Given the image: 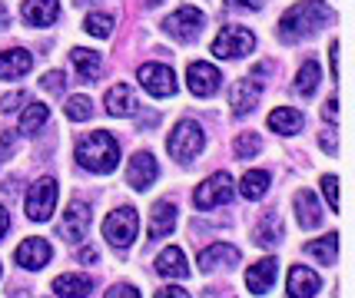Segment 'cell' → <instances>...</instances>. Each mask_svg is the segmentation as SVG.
I'll list each match as a JSON object with an SVG mask.
<instances>
[{
  "label": "cell",
  "instance_id": "2e32d148",
  "mask_svg": "<svg viewBox=\"0 0 355 298\" xmlns=\"http://www.w3.org/2000/svg\"><path fill=\"white\" fill-rule=\"evenodd\" d=\"M276 275H279V262L272 259V255H266V259H259L256 265L246 268V288L252 295H266L276 285Z\"/></svg>",
  "mask_w": 355,
  "mask_h": 298
},
{
  "label": "cell",
  "instance_id": "e575fe53",
  "mask_svg": "<svg viewBox=\"0 0 355 298\" xmlns=\"http://www.w3.org/2000/svg\"><path fill=\"white\" fill-rule=\"evenodd\" d=\"M319 186H322V196H325V203H329V209H332V212H338V176H332V172H325Z\"/></svg>",
  "mask_w": 355,
  "mask_h": 298
},
{
  "label": "cell",
  "instance_id": "7402d4cb",
  "mask_svg": "<svg viewBox=\"0 0 355 298\" xmlns=\"http://www.w3.org/2000/svg\"><path fill=\"white\" fill-rule=\"evenodd\" d=\"M94 292V279L90 275H80V272H67L54 279V295L56 298H87Z\"/></svg>",
  "mask_w": 355,
  "mask_h": 298
},
{
  "label": "cell",
  "instance_id": "8992f818",
  "mask_svg": "<svg viewBox=\"0 0 355 298\" xmlns=\"http://www.w3.org/2000/svg\"><path fill=\"white\" fill-rule=\"evenodd\" d=\"M256 50V34L249 27H223L213 40V54L219 60H239Z\"/></svg>",
  "mask_w": 355,
  "mask_h": 298
},
{
  "label": "cell",
  "instance_id": "ee69618b",
  "mask_svg": "<svg viewBox=\"0 0 355 298\" xmlns=\"http://www.w3.org/2000/svg\"><path fill=\"white\" fill-rule=\"evenodd\" d=\"M7 229H10V216H7V209L0 205V239L7 236Z\"/></svg>",
  "mask_w": 355,
  "mask_h": 298
},
{
  "label": "cell",
  "instance_id": "bcb514c9",
  "mask_svg": "<svg viewBox=\"0 0 355 298\" xmlns=\"http://www.w3.org/2000/svg\"><path fill=\"white\" fill-rule=\"evenodd\" d=\"M80 262H96V249H80Z\"/></svg>",
  "mask_w": 355,
  "mask_h": 298
},
{
  "label": "cell",
  "instance_id": "9a60e30c",
  "mask_svg": "<svg viewBox=\"0 0 355 298\" xmlns=\"http://www.w3.org/2000/svg\"><path fill=\"white\" fill-rule=\"evenodd\" d=\"M50 255H54V249H50V242H47V239H40V236H34V239H23V242L17 245V252H14V259H17L20 268H30V272L43 268V265L50 262Z\"/></svg>",
  "mask_w": 355,
  "mask_h": 298
},
{
  "label": "cell",
  "instance_id": "f35d334b",
  "mask_svg": "<svg viewBox=\"0 0 355 298\" xmlns=\"http://www.w3.org/2000/svg\"><path fill=\"white\" fill-rule=\"evenodd\" d=\"M103 298H140V292H136L133 285H113Z\"/></svg>",
  "mask_w": 355,
  "mask_h": 298
},
{
  "label": "cell",
  "instance_id": "603a6c76",
  "mask_svg": "<svg viewBox=\"0 0 355 298\" xmlns=\"http://www.w3.org/2000/svg\"><path fill=\"white\" fill-rule=\"evenodd\" d=\"M70 60H74V70L80 73V80H83V83H96V80H100V73H103V56L96 54V50L76 47L74 54H70Z\"/></svg>",
  "mask_w": 355,
  "mask_h": 298
},
{
  "label": "cell",
  "instance_id": "4316f807",
  "mask_svg": "<svg viewBox=\"0 0 355 298\" xmlns=\"http://www.w3.org/2000/svg\"><path fill=\"white\" fill-rule=\"evenodd\" d=\"M173 229H176V205L156 203L150 216V239H166Z\"/></svg>",
  "mask_w": 355,
  "mask_h": 298
},
{
  "label": "cell",
  "instance_id": "30bf717a",
  "mask_svg": "<svg viewBox=\"0 0 355 298\" xmlns=\"http://www.w3.org/2000/svg\"><path fill=\"white\" fill-rule=\"evenodd\" d=\"M219 83H223V73L213 67V63H206V60H193L186 67V87L189 93L196 96H213L219 90Z\"/></svg>",
  "mask_w": 355,
  "mask_h": 298
},
{
  "label": "cell",
  "instance_id": "f1b7e54d",
  "mask_svg": "<svg viewBox=\"0 0 355 298\" xmlns=\"http://www.w3.org/2000/svg\"><path fill=\"white\" fill-rule=\"evenodd\" d=\"M319 80H322V67H319L316 60H305L299 67V73H296V93L299 96H312L319 90Z\"/></svg>",
  "mask_w": 355,
  "mask_h": 298
},
{
  "label": "cell",
  "instance_id": "7dc6e473",
  "mask_svg": "<svg viewBox=\"0 0 355 298\" xmlns=\"http://www.w3.org/2000/svg\"><path fill=\"white\" fill-rule=\"evenodd\" d=\"M147 3H156V0H147Z\"/></svg>",
  "mask_w": 355,
  "mask_h": 298
},
{
  "label": "cell",
  "instance_id": "d590c367",
  "mask_svg": "<svg viewBox=\"0 0 355 298\" xmlns=\"http://www.w3.org/2000/svg\"><path fill=\"white\" fill-rule=\"evenodd\" d=\"M63 73L60 70H50V73H43V80H40V87L47 90V93H63Z\"/></svg>",
  "mask_w": 355,
  "mask_h": 298
},
{
  "label": "cell",
  "instance_id": "4dcf8cb0",
  "mask_svg": "<svg viewBox=\"0 0 355 298\" xmlns=\"http://www.w3.org/2000/svg\"><path fill=\"white\" fill-rule=\"evenodd\" d=\"M47 119H50V106H43V103H30V106L23 110V116H20V133H23V136H34Z\"/></svg>",
  "mask_w": 355,
  "mask_h": 298
},
{
  "label": "cell",
  "instance_id": "6da1fadb",
  "mask_svg": "<svg viewBox=\"0 0 355 298\" xmlns=\"http://www.w3.org/2000/svg\"><path fill=\"white\" fill-rule=\"evenodd\" d=\"M332 7L322 0H299L279 17V40L282 43H299V40L319 34L325 23H332Z\"/></svg>",
  "mask_w": 355,
  "mask_h": 298
},
{
  "label": "cell",
  "instance_id": "f6af8a7d",
  "mask_svg": "<svg viewBox=\"0 0 355 298\" xmlns=\"http://www.w3.org/2000/svg\"><path fill=\"white\" fill-rule=\"evenodd\" d=\"M3 27H10V14H7V7H3V0H0V30Z\"/></svg>",
  "mask_w": 355,
  "mask_h": 298
},
{
  "label": "cell",
  "instance_id": "d6a6232c",
  "mask_svg": "<svg viewBox=\"0 0 355 298\" xmlns=\"http://www.w3.org/2000/svg\"><path fill=\"white\" fill-rule=\"evenodd\" d=\"M83 30H87L90 37H110L113 34V17L110 14H87Z\"/></svg>",
  "mask_w": 355,
  "mask_h": 298
},
{
  "label": "cell",
  "instance_id": "7c38bea8",
  "mask_svg": "<svg viewBox=\"0 0 355 298\" xmlns=\"http://www.w3.org/2000/svg\"><path fill=\"white\" fill-rule=\"evenodd\" d=\"M87 229H90V205L74 199V203L67 205L63 219H60V236H63L67 242H80V239L87 236Z\"/></svg>",
  "mask_w": 355,
  "mask_h": 298
},
{
  "label": "cell",
  "instance_id": "ac0fdd59",
  "mask_svg": "<svg viewBox=\"0 0 355 298\" xmlns=\"http://www.w3.org/2000/svg\"><path fill=\"white\" fill-rule=\"evenodd\" d=\"M282 239H286L282 216L279 212H266L259 222H256V229H252V242L259 245V249H276V245H282Z\"/></svg>",
  "mask_w": 355,
  "mask_h": 298
},
{
  "label": "cell",
  "instance_id": "cb8c5ba5",
  "mask_svg": "<svg viewBox=\"0 0 355 298\" xmlns=\"http://www.w3.org/2000/svg\"><path fill=\"white\" fill-rule=\"evenodd\" d=\"M269 130L279 133V136H296V133H302V126H305V119H302L299 110H292V106H276V110L269 113Z\"/></svg>",
  "mask_w": 355,
  "mask_h": 298
},
{
  "label": "cell",
  "instance_id": "3957f363",
  "mask_svg": "<svg viewBox=\"0 0 355 298\" xmlns=\"http://www.w3.org/2000/svg\"><path fill=\"white\" fill-rule=\"evenodd\" d=\"M203 146H206V133L196 119H180L166 139L169 156H173L176 163H193V159L203 152Z\"/></svg>",
  "mask_w": 355,
  "mask_h": 298
},
{
  "label": "cell",
  "instance_id": "52a82bcc",
  "mask_svg": "<svg viewBox=\"0 0 355 298\" xmlns=\"http://www.w3.org/2000/svg\"><path fill=\"white\" fill-rule=\"evenodd\" d=\"M136 232H140V219H136V209H130V205H120L103 222V239L113 249H127L136 239Z\"/></svg>",
  "mask_w": 355,
  "mask_h": 298
},
{
  "label": "cell",
  "instance_id": "ffe728a7",
  "mask_svg": "<svg viewBox=\"0 0 355 298\" xmlns=\"http://www.w3.org/2000/svg\"><path fill=\"white\" fill-rule=\"evenodd\" d=\"M20 14L30 27H50L60 17V0H23Z\"/></svg>",
  "mask_w": 355,
  "mask_h": 298
},
{
  "label": "cell",
  "instance_id": "b9f144b4",
  "mask_svg": "<svg viewBox=\"0 0 355 298\" xmlns=\"http://www.w3.org/2000/svg\"><path fill=\"white\" fill-rule=\"evenodd\" d=\"M322 116H325V123H336V119H338V100H336V96H329V100H325Z\"/></svg>",
  "mask_w": 355,
  "mask_h": 298
},
{
  "label": "cell",
  "instance_id": "9c48e42d",
  "mask_svg": "<svg viewBox=\"0 0 355 298\" xmlns=\"http://www.w3.org/2000/svg\"><path fill=\"white\" fill-rule=\"evenodd\" d=\"M136 80H140V87L147 90L150 96H173L176 93V73L169 70L166 63H143L140 70H136Z\"/></svg>",
  "mask_w": 355,
  "mask_h": 298
},
{
  "label": "cell",
  "instance_id": "60d3db41",
  "mask_svg": "<svg viewBox=\"0 0 355 298\" xmlns=\"http://www.w3.org/2000/svg\"><path fill=\"white\" fill-rule=\"evenodd\" d=\"M156 298H189V292L183 288V285H166V288L156 292Z\"/></svg>",
  "mask_w": 355,
  "mask_h": 298
},
{
  "label": "cell",
  "instance_id": "1f68e13d",
  "mask_svg": "<svg viewBox=\"0 0 355 298\" xmlns=\"http://www.w3.org/2000/svg\"><path fill=\"white\" fill-rule=\"evenodd\" d=\"M233 152H236V159H252V156H259L262 136L259 133H239L236 143H233Z\"/></svg>",
  "mask_w": 355,
  "mask_h": 298
},
{
  "label": "cell",
  "instance_id": "44dd1931",
  "mask_svg": "<svg viewBox=\"0 0 355 298\" xmlns=\"http://www.w3.org/2000/svg\"><path fill=\"white\" fill-rule=\"evenodd\" d=\"M136 110H140V103H136L130 83H116L107 90V113L110 116H133Z\"/></svg>",
  "mask_w": 355,
  "mask_h": 298
},
{
  "label": "cell",
  "instance_id": "ab89813d",
  "mask_svg": "<svg viewBox=\"0 0 355 298\" xmlns=\"http://www.w3.org/2000/svg\"><path fill=\"white\" fill-rule=\"evenodd\" d=\"M262 3L266 0H226V7H233V10H262Z\"/></svg>",
  "mask_w": 355,
  "mask_h": 298
},
{
  "label": "cell",
  "instance_id": "7a4b0ae2",
  "mask_svg": "<svg viewBox=\"0 0 355 298\" xmlns=\"http://www.w3.org/2000/svg\"><path fill=\"white\" fill-rule=\"evenodd\" d=\"M76 163L83 169H90V172H96V176H107V172H113L116 163H120V143L103 130L87 133V136L76 143Z\"/></svg>",
  "mask_w": 355,
  "mask_h": 298
},
{
  "label": "cell",
  "instance_id": "d6986e66",
  "mask_svg": "<svg viewBox=\"0 0 355 298\" xmlns=\"http://www.w3.org/2000/svg\"><path fill=\"white\" fill-rule=\"evenodd\" d=\"M292 209H296V219H299L302 229H319L322 225V205H319V196L312 189H299L296 199H292Z\"/></svg>",
  "mask_w": 355,
  "mask_h": 298
},
{
  "label": "cell",
  "instance_id": "5b68a950",
  "mask_svg": "<svg viewBox=\"0 0 355 298\" xmlns=\"http://www.w3.org/2000/svg\"><path fill=\"white\" fill-rule=\"evenodd\" d=\"M203 27H206L203 10H200V7H189V3L176 7V10L163 20V30H166L173 40H180V43H193V40L200 37Z\"/></svg>",
  "mask_w": 355,
  "mask_h": 298
},
{
  "label": "cell",
  "instance_id": "e0dca14e",
  "mask_svg": "<svg viewBox=\"0 0 355 298\" xmlns=\"http://www.w3.org/2000/svg\"><path fill=\"white\" fill-rule=\"evenodd\" d=\"M319 288H322V279H319L309 265H292V268H289V279H286L289 298H312Z\"/></svg>",
  "mask_w": 355,
  "mask_h": 298
},
{
  "label": "cell",
  "instance_id": "83f0119b",
  "mask_svg": "<svg viewBox=\"0 0 355 298\" xmlns=\"http://www.w3.org/2000/svg\"><path fill=\"white\" fill-rule=\"evenodd\" d=\"M305 255H309V259H316L319 265H336L338 236H336V232H329V236H322V239H312V242H305Z\"/></svg>",
  "mask_w": 355,
  "mask_h": 298
},
{
  "label": "cell",
  "instance_id": "f546056e",
  "mask_svg": "<svg viewBox=\"0 0 355 298\" xmlns=\"http://www.w3.org/2000/svg\"><path fill=\"white\" fill-rule=\"evenodd\" d=\"M239 192H243L246 199H262L266 192H269V172L266 169H249L243 176V183H239Z\"/></svg>",
  "mask_w": 355,
  "mask_h": 298
},
{
  "label": "cell",
  "instance_id": "5bb4252c",
  "mask_svg": "<svg viewBox=\"0 0 355 298\" xmlns=\"http://www.w3.org/2000/svg\"><path fill=\"white\" fill-rule=\"evenodd\" d=\"M156 176H160V163L153 159L150 152H136L130 159V166H127V183L136 192H147L156 183Z\"/></svg>",
  "mask_w": 355,
  "mask_h": 298
},
{
  "label": "cell",
  "instance_id": "8fae6325",
  "mask_svg": "<svg viewBox=\"0 0 355 298\" xmlns=\"http://www.w3.org/2000/svg\"><path fill=\"white\" fill-rule=\"evenodd\" d=\"M259 100H262V80H256V76L236 80L233 90H229V106H233L236 116H249L259 106Z\"/></svg>",
  "mask_w": 355,
  "mask_h": 298
},
{
  "label": "cell",
  "instance_id": "484cf974",
  "mask_svg": "<svg viewBox=\"0 0 355 298\" xmlns=\"http://www.w3.org/2000/svg\"><path fill=\"white\" fill-rule=\"evenodd\" d=\"M30 67H34V56L27 54V50H20V47L0 54V80H17V76H23Z\"/></svg>",
  "mask_w": 355,
  "mask_h": 298
},
{
  "label": "cell",
  "instance_id": "ba28073f",
  "mask_svg": "<svg viewBox=\"0 0 355 298\" xmlns=\"http://www.w3.org/2000/svg\"><path fill=\"white\" fill-rule=\"evenodd\" d=\"M23 205H27V216H30L34 222H47V219H54V209H56V179H50V176L37 179V183L30 186V192H27Z\"/></svg>",
  "mask_w": 355,
  "mask_h": 298
},
{
  "label": "cell",
  "instance_id": "4fadbf2b",
  "mask_svg": "<svg viewBox=\"0 0 355 298\" xmlns=\"http://www.w3.org/2000/svg\"><path fill=\"white\" fill-rule=\"evenodd\" d=\"M239 249L229 242H213L206 245L203 252H200V272H216V268H233V265H239Z\"/></svg>",
  "mask_w": 355,
  "mask_h": 298
},
{
  "label": "cell",
  "instance_id": "d4e9b609",
  "mask_svg": "<svg viewBox=\"0 0 355 298\" xmlns=\"http://www.w3.org/2000/svg\"><path fill=\"white\" fill-rule=\"evenodd\" d=\"M156 272H160L163 279H186L189 265H186L183 249H176V245L163 249V252H160V259H156Z\"/></svg>",
  "mask_w": 355,
  "mask_h": 298
},
{
  "label": "cell",
  "instance_id": "8d00e7d4",
  "mask_svg": "<svg viewBox=\"0 0 355 298\" xmlns=\"http://www.w3.org/2000/svg\"><path fill=\"white\" fill-rule=\"evenodd\" d=\"M319 146H322V152L336 156V152H338V136H336V130H322V133H319Z\"/></svg>",
  "mask_w": 355,
  "mask_h": 298
},
{
  "label": "cell",
  "instance_id": "7bdbcfd3",
  "mask_svg": "<svg viewBox=\"0 0 355 298\" xmlns=\"http://www.w3.org/2000/svg\"><path fill=\"white\" fill-rule=\"evenodd\" d=\"M329 63H332V76L338 80V40L329 43Z\"/></svg>",
  "mask_w": 355,
  "mask_h": 298
},
{
  "label": "cell",
  "instance_id": "277c9868",
  "mask_svg": "<svg viewBox=\"0 0 355 298\" xmlns=\"http://www.w3.org/2000/svg\"><path fill=\"white\" fill-rule=\"evenodd\" d=\"M233 196H236V183H233V176H229V172H213L209 179H203V183L196 186L193 203H196V209L209 212V209H219V205L233 203Z\"/></svg>",
  "mask_w": 355,
  "mask_h": 298
},
{
  "label": "cell",
  "instance_id": "74e56055",
  "mask_svg": "<svg viewBox=\"0 0 355 298\" xmlns=\"http://www.w3.org/2000/svg\"><path fill=\"white\" fill-rule=\"evenodd\" d=\"M20 103H27V93H7L3 100H0V110L14 113V110H20Z\"/></svg>",
  "mask_w": 355,
  "mask_h": 298
},
{
  "label": "cell",
  "instance_id": "836d02e7",
  "mask_svg": "<svg viewBox=\"0 0 355 298\" xmlns=\"http://www.w3.org/2000/svg\"><path fill=\"white\" fill-rule=\"evenodd\" d=\"M67 116H70L74 123H83V119L94 116V103H90L87 96H70V100H67Z\"/></svg>",
  "mask_w": 355,
  "mask_h": 298
}]
</instances>
